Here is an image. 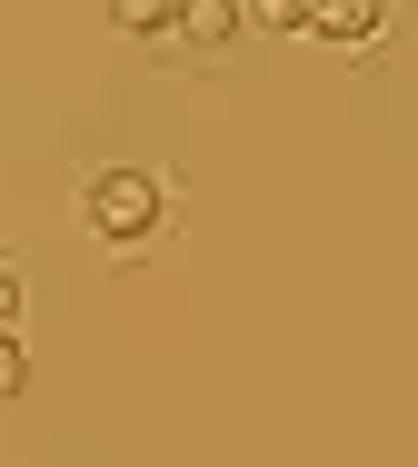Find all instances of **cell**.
<instances>
[{
  "label": "cell",
  "instance_id": "277c9868",
  "mask_svg": "<svg viewBox=\"0 0 418 467\" xmlns=\"http://www.w3.org/2000/svg\"><path fill=\"white\" fill-rule=\"evenodd\" d=\"M110 20H120L130 40H170V30H180V10H150V0H130V10H110Z\"/></svg>",
  "mask_w": 418,
  "mask_h": 467
},
{
  "label": "cell",
  "instance_id": "3957f363",
  "mask_svg": "<svg viewBox=\"0 0 418 467\" xmlns=\"http://www.w3.org/2000/svg\"><path fill=\"white\" fill-rule=\"evenodd\" d=\"M239 30V10L229 0H200V10H180V40H229Z\"/></svg>",
  "mask_w": 418,
  "mask_h": 467
},
{
  "label": "cell",
  "instance_id": "6da1fadb",
  "mask_svg": "<svg viewBox=\"0 0 418 467\" xmlns=\"http://www.w3.org/2000/svg\"><path fill=\"white\" fill-rule=\"evenodd\" d=\"M80 219H90V239L100 249H150L160 239V219H170V199L150 170H100V180L80 189Z\"/></svg>",
  "mask_w": 418,
  "mask_h": 467
},
{
  "label": "cell",
  "instance_id": "7a4b0ae2",
  "mask_svg": "<svg viewBox=\"0 0 418 467\" xmlns=\"http://www.w3.org/2000/svg\"><path fill=\"white\" fill-rule=\"evenodd\" d=\"M309 30H319V40H379V30H389V10H379V0H319Z\"/></svg>",
  "mask_w": 418,
  "mask_h": 467
},
{
  "label": "cell",
  "instance_id": "8992f818",
  "mask_svg": "<svg viewBox=\"0 0 418 467\" xmlns=\"http://www.w3.org/2000/svg\"><path fill=\"white\" fill-rule=\"evenodd\" d=\"M10 318H20V279L0 269V338H10Z\"/></svg>",
  "mask_w": 418,
  "mask_h": 467
},
{
  "label": "cell",
  "instance_id": "5b68a950",
  "mask_svg": "<svg viewBox=\"0 0 418 467\" xmlns=\"http://www.w3.org/2000/svg\"><path fill=\"white\" fill-rule=\"evenodd\" d=\"M20 378H30V358H20V338H0V398H20Z\"/></svg>",
  "mask_w": 418,
  "mask_h": 467
}]
</instances>
